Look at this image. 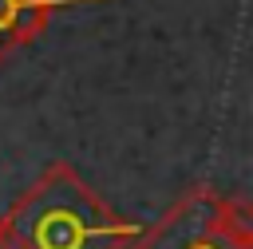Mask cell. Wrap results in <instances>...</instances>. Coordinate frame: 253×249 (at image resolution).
<instances>
[{
    "mask_svg": "<svg viewBox=\"0 0 253 249\" xmlns=\"http://www.w3.org/2000/svg\"><path fill=\"white\" fill-rule=\"evenodd\" d=\"M20 249H126L142 221L119 217L71 162H51L0 217Z\"/></svg>",
    "mask_w": 253,
    "mask_h": 249,
    "instance_id": "6da1fadb",
    "label": "cell"
},
{
    "mask_svg": "<svg viewBox=\"0 0 253 249\" xmlns=\"http://www.w3.org/2000/svg\"><path fill=\"white\" fill-rule=\"evenodd\" d=\"M126 249H253V209L245 198L190 186Z\"/></svg>",
    "mask_w": 253,
    "mask_h": 249,
    "instance_id": "7a4b0ae2",
    "label": "cell"
},
{
    "mask_svg": "<svg viewBox=\"0 0 253 249\" xmlns=\"http://www.w3.org/2000/svg\"><path fill=\"white\" fill-rule=\"evenodd\" d=\"M71 4H91V0H0V63L24 43H32L51 24V16Z\"/></svg>",
    "mask_w": 253,
    "mask_h": 249,
    "instance_id": "3957f363",
    "label": "cell"
},
{
    "mask_svg": "<svg viewBox=\"0 0 253 249\" xmlns=\"http://www.w3.org/2000/svg\"><path fill=\"white\" fill-rule=\"evenodd\" d=\"M0 249H20V241L12 237V229H8L4 221H0Z\"/></svg>",
    "mask_w": 253,
    "mask_h": 249,
    "instance_id": "277c9868",
    "label": "cell"
}]
</instances>
